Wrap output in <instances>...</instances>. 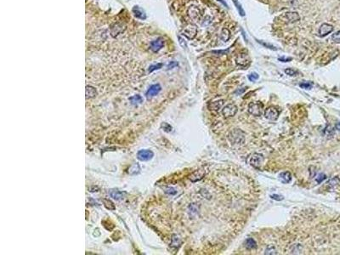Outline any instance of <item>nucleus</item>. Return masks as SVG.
I'll return each instance as SVG.
<instances>
[{
    "instance_id": "f257e3e1",
    "label": "nucleus",
    "mask_w": 340,
    "mask_h": 255,
    "mask_svg": "<svg viewBox=\"0 0 340 255\" xmlns=\"http://www.w3.org/2000/svg\"><path fill=\"white\" fill-rule=\"evenodd\" d=\"M228 139L234 145H242L245 143V133L239 129H235L229 133Z\"/></svg>"
},
{
    "instance_id": "f03ea898",
    "label": "nucleus",
    "mask_w": 340,
    "mask_h": 255,
    "mask_svg": "<svg viewBox=\"0 0 340 255\" xmlns=\"http://www.w3.org/2000/svg\"><path fill=\"white\" fill-rule=\"evenodd\" d=\"M264 105L259 101L256 102H250L248 107V111L251 115L255 116H260L263 113Z\"/></svg>"
},
{
    "instance_id": "7ed1b4c3",
    "label": "nucleus",
    "mask_w": 340,
    "mask_h": 255,
    "mask_svg": "<svg viewBox=\"0 0 340 255\" xmlns=\"http://www.w3.org/2000/svg\"><path fill=\"white\" fill-rule=\"evenodd\" d=\"M280 18L283 22L293 23L299 21L300 16L297 12H286L283 15H281Z\"/></svg>"
},
{
    "instance_id": "20e7f679",
    "label": "nucleus",
    "mask_w": 340,
    "mask_h": 255,
    "mask_svg": "<svg viewBox=\"0 0 340 255\" xmlns=\"http://www.w3.org/2000/svg\"><path fill=\"white\" fill-rule=\"evenodd\" d=\"M238 111V108L235 104H228L222 109L223 116L226 118L232 117L236 115Z\"/></svg>"
},
{
    "instance_id": "39448f33",
    "label": "nucleus",
    "mask_w": 340,
    "mask_h": 255,
    "mask_svg": "<svg viewBox=\"0 0 340 255\" xmlns=\"http://www.w3.org/2000/svg\"><path fill=\"white\" fill-rule=\"evenodd\" d=\"M235 60H236V65L241 67H246L247 66H248L250 63V59L248 54L243 53V52H241L238 54H236Z\"/></svg>"
},
{
    "instance_id": "423d86ee",
    "label": "nucleus",
    "mask_w": 340,
    "mask_h": 255,
    "mask_svg": "<svg viewBox=\"0 0 340 255\" xmlns=\"http://www.w3.org/2000/svg\"><path fill=\"white\" fill-rule=\"evenodd\" d=\"M182 32H183V35L186 36L187 38L193 39L196 37V33H197V27L195 25H193V24H189V25H187L184 28V30H183Z\"/></svg>"
},
{
    "instance_id": "0eeeda50",
    "label": "nucleus",
    "mask_w": 340,
    "mask_h": 255,
    "mask_svg": "<svg viewBox=\"0 0 340 255\" xmlns=\"http://www.w3.org/2000/svg\"><path fill=\"white\" fill-rule=\"evenodd\" d=\"M264 116L268 120L276 121L279 117V111L274 106H270L264 111Z\"/></svg>"
},
{
    "instance_id": "6e6552de",
    "label": "nucleus",
    "mask_w": 340,
    "mask_h": 255,
    "mask_svg": "<svg viewBox=\"0 0 340 255\" xmlns=\"http://www.w3.org/2000/svg\"><path fill=\"white\" fill-rule=\"evenodd\" d=\"M264 162V157L262 154L254 153L249 159L250 164L254 166V168H259Z\"/></svg>"
},
{
    "instance_id": "1a4fd4ad",
    "label": "nucleus",
    "mask_w": 340,
    "mask_h": 255,
    "mask_svg": "<svg viewBox=\"0 0 340 255\" xmlns=\"http://www.w3.org/2000/svg\"><path fill=\"white\" fill-rule=\"evenodd\" d=\"M154 156V153L150 150H141L137 153V157L140 161L145 162L151 160Z\"/></svg>"
},
{
    "instance_id": "9d476101",
    "label": "nucleus",
    "mask_w": 340,
    "mask_h": 255,
    "mask_svg": "<svg viewBox=\"0 0 340 255\" xmlns=\"http://www.w3.org/2000/svg\"><path fill=\"white\" fill-rule=\"evenodd\" d=\"M332 31H333V27L332 25L328 24V23H323L318 30V34L320 37L323 38V37H326L328 34H330Z\"/></svg>"
},
{
    "instance_id": "9b49d317",
    "label": "nucleus",
    "mask_w": 340,
    "mask_h": 255,
    "mask_svg": "<svg viewBox=\"0 0 340 255\" xmlns=\"http://www.w3.org/2000/svg\"><path fill=\"white\" fill-rule=\"evenodd\" d=\"M188 15L192 21H198L201 18V11L196 6H190L188 9Z\"/></svg>"
},
{
    "instance_id": "f8f14e48",
    "label": "nucleus",
    "mask_w": 340,
    "mask_h": 255,
    "mask_svg": "<svg viewBox=\"0 0 340 255\" xmlns=\"http://www.w3.org/2000/svg\"><path fill=\"white\" fill-rule=\"evenodd\" d=\"M163 44H164V41H163V39L162 38H159L156 39V40L152 41V42L151 43V44H150V47H151V49L152 51L157 52V51H159L160 49L163 48Z\"/></svg>"
},
{
    "instance_id": "ddd939ff",
    "label": "nucleus",
    "mask_w": 340,
    "mask_h": 255,
    "mask_svg": "<svg viewBox=\"0 0 340 255\" xmlns=\"http://www.w3.org/2000/svg\"><path fill=\"white\" fill-rule=\"evenodd\" d=\"M161 90H162V88H161V86L159 84L151 85V86L149 88V90H147V92H146L145 95H146L147 98L153 97L155 95L158 94V93L161 91Z\"/></svg>"
},
{
    "instance_id": "4468645a",
    "label": "nucleus",
    "mask_w": 340,
    "mask_h": 255,
    "mask_svg": "<svg viewBox=\"0 0 340 255\" xmlns=\"http://www.w3.org/2000/svg\"><path fill=\"white\" fill-rule=\"evenodd\" d=\"M225 103V100H216V101H213L211 103L209 104L208 108H209L210 111H213V112H218L219 109H221L223 106V105Z\"/></svg>"
},
{
    "instance_id": "2eb2a0df",
    "label": "nucleus",
    "mask_w": 340,
    "mask_h": 255,
    "mask_svg": "<svg viewBox=\"0 0 340 255\" xmlns=\"http://www.w3.org/2000/svg\"><path fill=\"white\" fill-rule=\"evenodd\" d=\"M205 171L202 169H200V170H196V171H195L192 175H190V177H189V179H190V181H192V182H196V181H198V180H201V179H202L204 177V175H205Z\"/></svg>"
},
{
    "instance_id": "dca6fc26",
    "label": "nucleus",
    "mask_w": 340,
    "mask_h": 255,
    "mask_svg": "<svg viewBox=\"0 0 340 255\" xmlns=\"http://www.w3.org/2000/svg\"><path fill=\"white\" fill-rule=\"evenodd\" d=\"M133 13H134L136 18L142 19L143 20V19H145V17H146L145 11L142 9H141L140 7H138V6H135V7L133 8Z\"/></svg>"
},
{
    "instance_id": "f3484780",
    "label": "nucleus",
    "mask_w": 340,
    "mask_h": 255,
    "mask_svg": "<svg viewBox=\"0 0 340 255\" xmlns=\"http://www.w3.org/2000/svg\"><path fill=\"white\" fill-rule=\"evenodd\" d=\"M279 178L281 179V181L283 184H288L290 183L291 180H292V175H291L290 172H283L279 175Z\"/></svg>"
},
{
    "instance_id": "a211bd4d",
    "label": "nucleus",
    "mask_w": 340,
    "mask_h": 255,
    "mask_svg": "<svg viewBox=\"0 0 340 255\" xmlns=\"http://www.w3.org/2000/svg\"><path fill=\"white\" fill-rule=\"evenodd\" d=\"M125 195H126V193L120 191H118V190H112V191H110V196L112 197V198H114V199H116V200L122 199Z\"/></svg>"
},
{
    "instance_id": "6ab92c4d",
    "label": "nucleus",
    "mask_w": 340,
    "mask_h": 255,
    "mask_svg": "<svg viewBox=\"0 0 340 255\" xmlns=\"http://www.w3.org/2000/svg\"><path fill=\"white\" fill-rule=\"evenodd\" d=\"M244 246L247 249L252 250V249H255L257 247V243L255 242V240L253 239V238H248L245 241Z\"/></svg>"
},
{
    "instance_id": "aec40b11",
    "label": "nucleus",
    "mask_w": 340,
    "mask_h": 255,
    "mask_svg": "<svg viewBox=\"0 0 340 255\" xmlns=\"http://www.w3.org/2000/svg\"><path fill=\"white\" fill-rule=\"evenodd\" d=\"M231 38V31L228 28L224 27L222 30H221V33H220V38L223 42L226 43L227 41L230 39Z\"/></svg>"
},
{
    "instance_id": "412c9836",
    "label": "nucleus",
    "mask_w": 340,
    "mask_h": 255,
    "mask_svg": "<svg viewBox=\"0 0 340 255\" xmlns=\"http://www.w3.org/2000/svg\"><path fill=\"white\" fill-rule=\"evenodd\" d=\"M96 95V90L95 88L91 86H87L86 87V98H92L95 97Z\"/></svg>"
},
{
    "instance_id": "4be33fe9",
    "label": "nucleus",
    "mask_w": 340,
    "mask_h": 255,
    "mask_svg": "<svg viewBox=\"0 0 340 255\" xmlns=\"http://www.w3.org/2000/svg\"><path fill=\"white\" fill-rule=\"evenodd\" d=\"M182 243L181 240H180V238L178 237L177 235H173L172 237V242H171V246L172 247H176V248H178L180 246V244Z\"/></svg>"
},
{
    "instance_id": "5701e85b",
    "label": "nucleus",
    "mask_w": 340,
    "mask_h": 255,
    "mask_svg": "<svg viewBox=\"0 0 340 255\" xmlns=\"http://www.w3.org/2000/svg\"><path fill=\"white\" fill-rule=\"evenodd\" d=\"M264 254L276 255V254H278V253H277V248H276V247L274 246V245H269V246L266 247V249H265Z\"/></svg>"
},
{
    "instance_id": "b1692460",
    "label": "nucleus",
    "mask_w": 340,
    "mask_h": 255,
    "mask_svg": "<svg viewBox=\"0 0 340 255\" xmlns=\"http://www.w3.org/2000/svg\"><path fill=\"white\" fill-rule=\"evenodd\" d=\"M129 100L131 101V103L133 104V105H138V104H141L142 103V101H143V99H142V97H141V95H134V96H132V97H130L129 98Z\"/></svg>"
},
{
    "instance_id": "393cba45",
    "label": "nucleus",
    "mask_w": 340,
    "mask_h": 255,
    "mask_svg": "<svg viewBox=\"0 0 340 255\" xmlns=\"http://www.w3.org/2000/svg\"><path fill=\"white\" fill-rule=\"evenodd\" d=\"M302 247L299 244H293L291 246L290 253H300Z\"/></svg>"
},
{
    "instance_id": "a878e982",
    "label": "nucleus",
    "mask_w": 340,
    "mask_h": 255,
    "mask_svg": "<svg viewBox=\"0 0 340 255\" xmlns=\"http://www.w3.org/2000/svg\"><path fill=\"white\" fill-rule=\"evenodd\" d=\"M233 3H234V5H235V6L236 7V9H237V10H238L239 14H240L241 16H244L245 11H244V9H242V7H241V5L240 3H239V2H238L237 0H233Z\"/></svg>"
},
{
    "instance_id": "bb28decb",
    "label": "nucleus",
    "mask_w": 340,
    "mask_h": 255,
    "mask_svg": "<svg viewBox=\"0 0 340 255\" xmlns=\"http://www.w3.org/2000/svg\"><path fill=\"white\" fill-rule=\"evenodd\" d=\"M332 40L335 44H340V31H336L332 35Z\"/></svg>"
},
{
    "instance_id": "cd10ccee",
    "label": "nucleus",
    "mask_w": 340,
    "mask_h": 255,
    "mask_svg": "<svg viewBox=\"0 0 340 255\" xmlns=\"http://www.w3.org/2000/svg\"><path fill=\"white\" fill-rule=\"evenodd\" d=\"M103 201H104V205L105 206V208H108L109 210H114L115 209V206H114V204L112 202V201H110V200H106V199H104L103 200Z\"/></svg>"
},
{
    "instance_id": "c85d7f7f",
    "label": "nucleus",
    "mask_w": 340,
    "mask_h": 255,
    "mask_svg": "<svg viewBox=\"0 0 340 255\" xmlns=\"http://www.w3.org/2000/svg\"><path fill=\"white\" fill-rule=\"evenodd\" d=\"M285 73L287 74V75H289V76H292V77H294V76H297L298 75V71H296V70H294V69H292V68H287V69H285Z\"/></svg>"
},
{
    "instance_id": "c756f323",
    "label": "nucleus",
    "mask_w": 340,
    "mask_h": 255,
    "mask_svg": "<svg viewBox=\"0 0 340 255\" xmlns=\"http://www.w3.org/2000/svg\"><path fill=\"white\" fill-rule=\"evenodd\" d=\"M162 67H163V64H161V63H158V64H157V65H151V66H150L149 69H148V72H153V71H155V70H158V69H160Z\"/></svg>"
},
{
    "instance_id": "7c9ffc66",
    "label": "nucleus",
    "mask_w": 340,
    "mask_h": 255,
    "mask_svg": "<svg viewBox=\"0 0 340 255\" xmlns=\"http://www.w3.org/2000/svg\"><path fill=\"white\" fill-rule=\"evenodd\" d=\"M258 73H256V72H253V73H251V74H249L248 75V79H249V81H251V82H255V81H257L258 79Z\"/></svg>"
},
{
    "instance_id": "2f4dec72",
    "label": "nucleus",
    "mask_w": 340,
    "mask_h": 255,
    "mask_svg": "<svg viewBox=\"0 0 340 255\" xmlns=\"http://www.w3.org/2000/svg\"><path fill=\"white\" fill-rule=\"evenodd\" d=\"M299 86L304 90H310L312 88V83H301Z\"/></svg>"
},
{
    "instance_id": "473e14b6",
    "label": "nucleus",
    "mask_w": 340,
    "mask_h": 255,
    "mask_svg": "<svg viewBox=\"0 0 340 255\" xmlns=\"http://www.w3.org/2000/svg\"><path fill=\"white\" fill-rule=\"evenodd\" d=\"M178 39H179V43H180V46H181L182 48H187V44H186V42L185 41V39L182 38V37L180 36H178Z\"/></svg>"
},
{
    "instance_id": "72a5a7b5",
    "label": "nucleus",
    "mask_w": 340,
    "mask_h": 255,
    "mask_svg": "<svg viewBox=\"0 0 340 255\" xmlns=\"http://www.w3.org/2000/svg\"><path fill=\"white\" fill-rule=\"evenodd\" d=\"M197 211H198V207L195 205V204H192L190 206V213H192V214H197Z\"/></svg>"
},
{
    "instance_id": "f704fd0d",
    "label": "nucleus",
    "mask_w": 340,
    "mask_h": 255,
    "mask_svg": "<svg viewBox=\"0 0 340 255\" xmlns=\"http://www.w3.org/2000/svg\"><path fill=\"white\" fill-rule=\"evenodd\" d=\"M259 44H261L263 45V46H264V47H267L268 49H272V50H277V48L276 47H274L273 45L271 44H265V43H264V42H262V41H258Z\"/></svg>"
},
{
    "instance_id": "c9c22d12",
    "label": "nucleus",
    "mask_w": 340,
    "mask_h": 255,
    "mask_svg": "<svg viewBox=\"0 0 340 255\" xmlns=\"http://www.w3.org/2000/svg\"><path fill=\"white\" fill-rule=\"evenodd\" d=\"M162 127L163 128V130L166 131V132H170L172 130V127L169 125L168 123H164L163 125H162Z\"/></svg>"
},
{
    "instance_id": "e433bc0d",
    "label": "nucleus",
    "mask_w": 340,
    "mask_h": 255,
    "mask_svg": "<svg viewBox=\"0 0 340 255\" xmlns=\"http://www.w3.org/2000/svg\"><path fill=\"white\" fill-rule=\"evenodd\" d=\"M270 198H271V199H274V200H276V201H281V200H283V197H282V196H280V195H277V194L271 195V196H270Z\"/></svg>"
},
{
    "instance_id": "4c0bfd02",
    "label": "nucleus",
    "mask_w": 340,
    "mask_h": 255,
    "mask_svg": "<svg viewBox=\"0 0 340 255\" xmlns=\"http://www.w3.org/2000/svg\"><path fill=\"white\" fill-rule=\"evenodd\" d=\"M326 175H324V174H321V175H318V177L316 178V181H317L318 183H321V182H322L324 179H326Z\"/></svg>"
},
{
    "instance_id": "58836bf2",
    "label": "nucleus",
    "mask_w": 340,
    "mask_h": 255,
    "mask_svg": "<svg viewBox=\"0 0 340 255\" xmlns=\"http://www.w3.org/2000/svg\"><path fill=\"white\" fill-rule=\"evenodd\" d=\"M165 192L168 193L169 195H175L177 193V191L173 188H168L166 191H165Z\"/></svg>"
},
{
    "instance_id": "ea45409f",
    "label": "nucleus",
    "mask_w": 340,
    "mask_h": 255,
    "mask_svg": "<svg viewBox=\"0 0 340 255\" xmlns=\"http://www.w3.org/2000/svg\"><path fill=\"white\" fill-rule=\"evenodd\" d=\"M177 66H178V63L175 62V61H171V62L168 64V69H172V68L177 67Z\"/></svg>"
},
{
    "instance_id": "a19ab883",
    "label": "nucleus",
    "mask_w": 340,
    "mask_h": 255,
    "mask_svg": "<svg viewBox=\"0 0 340 255\" xmlns=\"http://www.w3.org/2000/svg\"><path fill=\"white\" fill-rule=\"evenodd\" d=\"M280 61H282V62H289V61H291L292 60V58H287V57H281V58L278 59Z\"/></svg>"
},
{
    "instance_id": "79ce46f5",
    "label": "nucleus",
    "mask_w": 340,
    "mask_h": 255,
    "mask_svg": "<svg viewBox=\"0 0 340 255\" xmlns=\"http://www.w3.org/2000/svg\"><path fill=\"white\" fill-rule=\"evenodd\" d=\"M336 129L340 131V122H338V123L336 124Z\"/></svg>"
},
{
    "instance_id": "37998d69",
    "label": "nucleus",
    "mask_w": 340,
    "mask_h": 255,
    "mask_svg": "<svg viewBox=\"0 0 340 255\" xmlns=\"http://www.w3.org/2000/svg\"><path fill=\"white\" fill-rule=\"evenodd\" d=\"M219 1H220V2H221V3H223V4H224V5H225V6H227L226 3H225V2H224V1H223V0H219Z\"/></svg>"
}]
</instances>
